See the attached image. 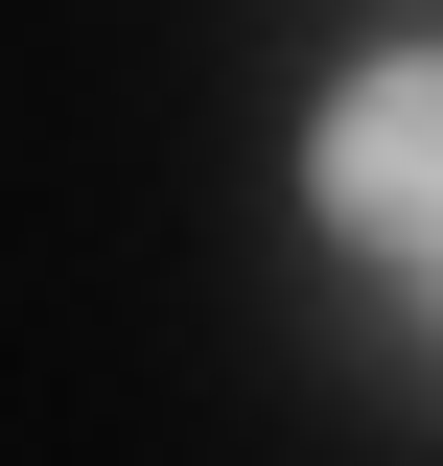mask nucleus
Returning a JSON list of instances; mask_svg holds the SVG:
<instances>
[{"mask_svg":"<svg viewBox=\"0 0 443 466\" xmlns=\"http://www.w3.org/2000/svg\"><path fill=\"white\" fill-rule=\"evenodd\" d=\"M304 187H327V233H350V257H443V47L350 70V94H327V140H304Z\"/></svg>","mask_w":443,"mask_h":466,"instance_id":"obj_1","label":"nucleus"}]
</instances>
